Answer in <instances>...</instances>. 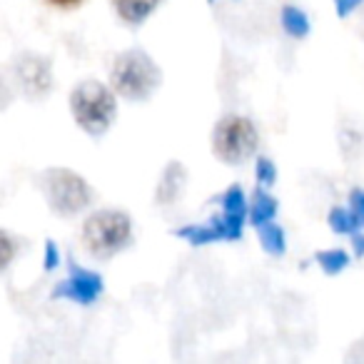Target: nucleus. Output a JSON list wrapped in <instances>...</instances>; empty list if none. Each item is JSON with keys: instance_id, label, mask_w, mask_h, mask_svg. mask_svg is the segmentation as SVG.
I'll return each instance as SVG.
<instances>
[{"instance_id": "1", "label": "nucleus", "mask_w": 364, "mask_h": 364, "mask_svg": "<svg viewBox=\"0 0 364 364\" xmlns=\"http://www.w3.org/2000/svg\"><path fill=\"white\" fill-rule=\"evenodd\" d=\"M112 90L125 100H150L162 82V70L145 50H125L112 60Z\"/></svg>"}, {"instance_id": "2", "label": "nucleus", "mask_w": 364, "mask_h": 364, "mask_svg": "<svg viewBox=\"0 0 364 364\" xmlns=\"http://www.w3.org/2000/svg\"><path fill=\"white\" fill-rule=\"evenodd\" d=\"M70 112L77 127L90 137H100L110 130L117 115L115 92L97 80H85L70 92Z\"/></svg>"}, {"instance_id": "3", "label": "nucleus", "mask_w": 364, "mask_h": 364, "mask_svg": "<svg viewBox=\"0 0 364 364\" xmlns=\"http://www.w3.org/2000/svg\"><path fill=\"white\" fill-rule=\"evenodd\" d=\"M85 250L95 259H110L132 242V223L120 210H97L82 228Z\"/></svg>"}, {"instance_id": "4", "label": "nucleus", "mask_w": 364, "mask_h": 364, "mask_svg": "<svg viewBox=\"0 0 364 364\" xmlns=\"http://www.w3.org/2000/svg\"><path fill=\"white\" fill-rule=\"evenodd\" d=\"M41 190L48 205L60 218H75L92 203V190L77 172L68 167H50L41 175Z\"/></svg>"}, {"instance_id": "5", "label": "nucleus", "mask_w": 364, "mask_h": 364, "mask_svg": "<svg viewBox=\"0 0 364 364\" xmlns=\"http://www.w3.org/2000/svg\"><path fill=\"white\" fill-rule=\"evenodd\" d=\"M259 135L252 120L242 115H225L213 130V152L225 165H242L255 155Z\"/></svg>"}, {"instance_id": "6", "label": "nucleus", "mask_w": 364, "mask_h": 364, "mask_svg": "<svg viewBox=\"0 0 364 364\" xmlns=\"http://www.w3.org/2000/svg\"><path fill=\"white\" fill-rule=\"evenodd\" d=\"M13 77H16L21 92L33 102H41L53 90V65L46 55L38 53H23L13 63Z\"/></svg>"}, {"instance_id": "7", "label": "nucleus", "mask_w": 364, "mask_h": 364, "mask_svg": "<svg viewBox=\"0 0 364 364\" xmlns=\"http://www.w3.org/2000/svg\"><path fill=\"white\" fill-rule=\"evenodd\" d=\"M102 294V277L90 269H82L77 264L70 267V277L65 282H60V287L55 289V297L73 299L77 304H92Z\"/></svg>"}, {"instance_id": "8", "label": "nucleus", "mask_w": 364, "mask_h": 364, "mask_svg": "<svg viewBox=\"0 0 364 364\" xmlns=\"http://www.w3.org/2000/svg\"><path fill=\"white\" fill-rule=\"evenodd\" d=\"M247 215H250V205H247V200H245V193L240 190V185H232V188L223 195V215H220V220H223L225 228H228L230 240L242 237V223Z\"/></svg>"}, {"instance_id": "9", "label": "nucleus", "mask_w": 364, "mask_h": 364, "mask_svg": "<svg viewBox=\"0 0 364 364\" xmlns=\"http://www.w3.org/2000/svg\"><path fill=\"white\" fill-rule=\"evenodd\" d=\"M185 182H188V170L182 162H170L165 167L160 177V185H157V203L160 205H172L177 203V198L185 190Z\"/></svg>"}, {"instance_id": "10", "label": "nucleus", "mask_w": 364, "mask_h": 364, "mask_svg": "<svg viewBox=\"0 0 364 364\" xmlns=\"http://www.w3.org/2000/svg\"><path fill=\"white\" fill-rule=\"evenodd\" d=\"M110 3L122 23L137 28V26H142L165 0H110Z\"/></svg>"}, {"instance_id": "11", "label": "nucleus", "mask_w": 364, "mask_h": 364, "mask_svg": "<svg viewBox=\"0 0 364 364\" xmlns=\"http://www.w3.org/2000/svg\"><path fill=\"white\" fill-rule=\"evenodd\" d=\"M274 215H277V200L267 193L255 195L252 205H250V220H252L255 228H259L264 223H272Z\"/></svg>"}, {"instance_id": "12", "label": "nucleus", "mask_w": 364, "mask_h": 364, "mask_svg": "<svg viewBox=\"0 0 364 364\" xmlns=\"http://www.w3.org/2000/svg\"><path fill=\"white\" fill-rule=\"evenodd\" d=\"M279 21H282V28L289 33L292 38H304L309 33V21L297 6H284L282 13H279Z\"/></svg>"}, {"instance_id": "13", "label": "nucleus", "mask_w": 364, "mask_h": 364, "mask_svg": "<svg viewBox=\"0 0 364 364\" xmlns=\"http://www.w3.org/2000/svg\"><path fill=\"white\" fill-rule=\"evenodd\" d=\"M362 225L364 223L357 218V213H354L352 208L349 210L347 208H334L332 213H329V228L339 235H354Z\"/></svg>"}, {"instance_id": "14", "label": "nucleus", "mask_w": 364, "mask_h": 364, "mask_svg": "<svg viewBox=\"0 0 364 364\" xmlns=\"http://www.w3.org/2000/svg\"><path fill=\"white\" fill-rule=\"evenodd\" d=\"M257 235L262 240V247L267 250L269 255H284V232L279 225L272 223H264L257 228Z\"/></svg>"}, {"instance_id": "15", "label": "nucleus", "mask_w": 364, "mask_h": 364, "mask_svg": "<svg viewBox=\"0 0 364 364\" xmlns=\"http://www.w3.org/2000/svg\"><path fill=\"white\" fill-rule=\"evenodd\" d=\"M317 262L327 274H337L349 264V257H347V252H342V250H324V252L317 255Z\"/></svg>"}, {"instance_id": "16", "label": "nucleus", "mask_w": 364, "mask_h": 364, "mask_svg": "<svg viewBox=\"0 0 364 364\" xmlns=\"http://www.w3.org/2000/svg\"><path fill=\"white\" fill-rule=\"evenodd\" d=\"M274 177H277V170H274L272 160H267V157H259V160H257V182H259V185H272Z\"/></svg>"}, {"instance_id": "17", "label": "nucleus", "mask_w": 364, "mask_h": 364, "mask_svg": "<svg viewBox=\"0 0 364 364\" xmlns=\"http://www.w3.org/2000/svg\"><path fill=\"white\" fill-rule=\"evenodd\" d=\"M362 3H364V0H334V8H337V16L339 18H347L349 13L357 11Z\"/></svg>"}, {"instance_id": "18", "label": "nucleus", "mask_w": 364, "mask_h": 364, "mask_svg": "<svg viewBox=\"0 0 364 364\" xmlns=\"http://www.w3.org/2000/svg\"><path fill=\"white\" fill-rule=\"evenodd\" d=\"M349 205H352V210L357 213V218L364 223V193L362 190H354V193L349 195Z\"/></svg>"}, {"instance_id": "19", "label": "nucleus", "mask_w": 364, "mask_h": 364, "mask_svg": "<svg viewBox=\"0 0 364 364\" xmlns=\"http://www.w3.org/2000/svg\"><path fill=\"white\" fill-rule=\"evenodd\" d=\"M55 264H60V255H58L55 245L48 242V250H46V267H48V269H53Z\"/></svg>"}, {"instance_id": "20", "label": "nucleus", "mask_w": 364, "mask_h": 364, "mask_svg": "<svg viewBox=\"0 0 364 364\" xmlns=\"http://www.w3.org/2000/svg\"><path fill=\"white\" fill-rule=\"evenodd\" d=\"M50 3H55V6H63V8H70V6H77L80 0H50Z\"/></svg>"}]
</instances>
